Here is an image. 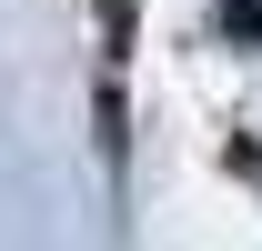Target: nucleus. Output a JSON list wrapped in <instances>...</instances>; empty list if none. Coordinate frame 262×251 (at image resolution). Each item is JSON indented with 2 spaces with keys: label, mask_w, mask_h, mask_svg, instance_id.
I'll return each mask as SVG.
<instances>
[{
  "label": "nucleus",
  "mask_w": 262,
  "mask_h": 251,
  "mask_svg": "<svg viewBox=\"0 0 262 251\" xmlns=\"http://www.w3.org/2000/svg\"><path fill=\"white\" fill-rule=\"evenodd\" d=\"M101 40H111V61L131 51V0H101Z\"/></svg>",
  "instance_id": "nucleus-1"
},
{
  "label": "nucleus",
  "mask_w": 262,
  "mask_h": 251,
  "mask_svg": "<svg viewBox=\"0 0 262 251\" xmlns=\"http://www.w3.org/2000/svg\"><path fill=\"white\" fill-rule=\"evenodd\" d=\"M222 31L232 40H262V0H222Z\"/></svg>",
  "instance_id": "nucleus-2"
}]
</instances>
